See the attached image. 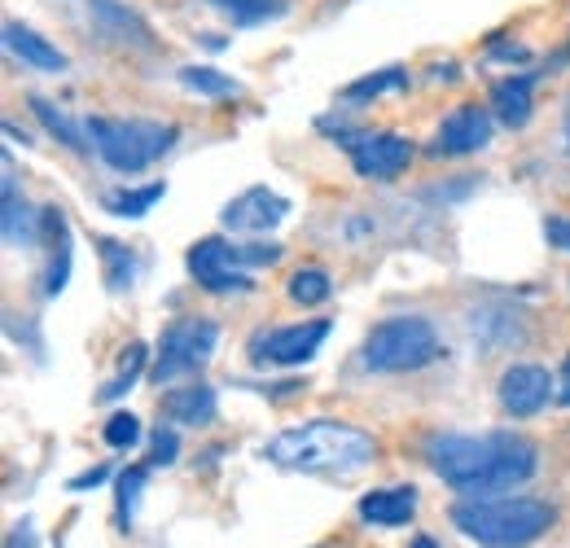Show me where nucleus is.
I'll list each match as a JSON object with an SVG mask.
<instances>
[{"label": "nucleus", "instance_id": "f257e3e1", "mask_svg": "<svg viewBox=\"0 0 570 548\" xmlns=\"http://www.w3.org/2000/svg\"><path fill=\"white\" fill-rule=\"evenodd\" d=\"M426 466L461 496H497L535 479L540 448L518 430L488 434H430Z\"/></svg>", "mask_w": 570, "mask_h": 548}, {"label": "nucleus", "instance_id": "f03ea898", "mask_svg": "<svg viewBox=\"0 0 570 548\" xmlns=\"http://www.w3.org/2000/svg\"><path fill=\"white\" fill-rule=\"evenodd\" d=\"M373 457H377V439L334 417H312L264 443V461L294 474H356L373 466Z\"/></svg>", "mask_w": 570, "mask_h": 548}, {"label": "nucleus", "instance_id": "7ed1b4c3", "mask_svg": "<svg viewBox=\"0 0 570 548\" xmlns=\"http://www.w3.org/2000/svg\"><path fill=\"white\" fill-rule=\"evenodd\" d=\"M448 518L465 540L483 548H531L558 522L549 500L504 496V491H497V496H461Z\"/></svg>", "mask_w": 570, "mask_h": 548}, {"label": "nucleus", "instance_id": "20e7f679", "mask_svg": "<svg viewBox=\"0 0 570 548\" xmlns=\"http://www.w3.org/2000/svg\"><path fill=\"white\" fill-rule=\"evenodd\" d=\"M88 140H92L97 158L110 172L137 176L145 167H154L163 154L176 149L180 128L176 124H158V119H106V115H92L88 119Z\"/></svg>", "mask_w": 570, "mask_h": 548}, {"label": "nucleus", "instance_id": "39448f33", "mask_svg": "<svg viewBox=\"0 0 570 548\" xmlns=\"http://www.w3.org/2000/svg\"><path fill=\"white\" fill-rule=\"evenodd\" d=\"M434 360H443V339L426 316H386L360 346V364L368 373H417Z\"/></svg>", "mask_w": 570, "mask_h": 548}, {"label": "nucleus", "instance_id": "423d86ee", "mask_svg": "<svg viewBox=\"0 0 570 548\" xmlns=\"http://www.w3.org/2000/svg\"><path fill=\"white\" fill-rule=\"evenodd\" d=\"M215 346H219V325L203 321V316H180L158 334V351L149 364V378L158 386H171L176 378L203 373L212 364Z\"/></svg>", "mask_w": 570, "mask_h": 548}, {"label": "nucleus", "instance_id": "0eeeda50", "mask_svg": "<svg viewBox=\"0 0 570 548\" xmlns=\"http://www.w3.org/2000/svg\"><path fill=\"white\" fill-rule=\"evenodd\" d=\"M185 264H189V276H194L207 294H250V290H255L250 268H242V264L233 260V242H224V237H203V242H194L189 255H185Z\"/></svg>", "mask_w": 570, "mask_h": 548}, {"label": "nucleus", "instance_id": "6e6552de", "mask_svg": "<svg viewBox=\"0 0 570 548\" xmlns=\"http://www.w3.org/2000/svg\"><path fill=\"white\" fill-rule=\"evenodd\" d=\"M492 128H497V119H492L488 106H456L452 115H443L430 154H434V158H443V154H448V158L479 154V149L492 145Z\"/></svg>", "mask_w": 570, "mask_h": 548}, {"label": "nucleus", "instance_id": "1a4fd4ad", "mask_svg": "<svg viewBox=\"0 0 570 548\" xmlns=\"http://www.w3.org/2000/svg\"><path fill=\"white\" fill-rule=\"evenodd\" d=\"M497 395H500V409L509 412V417L527 421V417L544 412V404L558 395V382L549 378L544 364H509V369L500 373Z\"/></svg>", "mask_w": 570, "mask_h": 548}, {"label": "nucleus", "instance_id": "9d476101", "mask_svg": "<svg viewBox=\"0 0 570 548\" xmlns=\"http://www.w3.org/2000/svg\"><path fill=\"white\" fill-rule=\"evenodd\" d=\"M413 163V140L400 137V133H364V137L352 145V167H356L360 180H395L404 176Z\"/></svg>", "mask_w": 570, "mask_h": 548}, {"label": "nucleus", "instance_id": "9b49d317", "mask_svg": "<svg viewBox=\"0 0 570 548\" xmlns=\"http://www.w3.org/2000/svg\"><path fill=\"white\" fill-rule=\"evenodd\" d=\"M330 321H298V325H285V330H273L264 339H255V360L259 364H282V369H294V364H307L316 360V351L330 339Z\"/></svg>", "mask_w": 570, "mask_h": 548}, {"label": "nucleus", "instance_id": "f8f14e48", "mask_svg": "<svg viewBox=\"0 0 570 548\" xmlns=\"http://www.w3.org/2000/svg\"><path fill=\"white\" fill-rule=\"evenodd\" d=\"M289 219V198L273 194L268 185H250L219 211V224L228 233H273Z\"/></svg>", "mask_w": 570, "mask_h": 548}, {"label": "nucleus", "instance_id": "ddd939ff", "mask_svg": "<svg viewBox=\"0 0 570 548\" xmlns=\"http://www.w3.org/2000/svg\"><path fill=\"white\" fill-rule=\"evenodd\" d=\"M40 246L49 251V264H45V299H58L71 281L75 264V237H71V219L62 206H45V224H40Z\"/></svg>", "mask_w": 570, "mask_h": 548}, {"label": "nucleus", "instance_id": "4468645a", "mask_svg": "<svg viewBox=\"0 0 570 548\" xmlns=\"http://www.w3.org/2000/svg\"><path fill=\"white\" fill-rule=\"evenodd\" d=\"M40 224H45V206L27 203V194L18 189L9 163H4V203H0V233H4V246L9 251H31L40 246Z\"/></svg>", "mask_w": 570, "mask_h": 548}, {"label": "nucleus", "instance_id": "2eb2a0df", "mask_svg": "<svg viewBox=\"0 0 570 548\" xmlns=\"http://www.w3.org/2000/svg\"><path fill=\"white\" fill-rule=\"evenodd\" d=\"M158 412L167 421H176V425H212L215 417H219V395H215V386H207V382L171 386V391H163Z\"/></svg>", "mask_w": 570, "mask_h": 548}, {"label": "nucleus", "instance_id": "dca6fc26", "mask_svg": "<svg viewBox=\"0 0 570 548\" xmlns=\"http://www.w3.org/2000/svg\"><path fill=\"white\" fill-rule=\"evenodd\" d=\"M4 49H9L22 67L45 70V75H62V70L71 67L67 53H62L53 40H45L40 31H31V27H22V22H4Z\"/></svg>", "mask_w": 570, "mask_h": 548}, {"label": "nucleus", "instance_id": "f3484780", "mask_svg": "<svg viewBox=\"0 0 570 548\" xmlns=\"http://www.w3.org/2000/svg\"><path fill=\"white\" fill-rule=\"evenodd\" d=\"M356 513L368 527H404L417 513V487H373L360 496Z\"/></svg>", "mask_w": 570, "mask_h": 548}, {"label": "nucleus", "instance_id": "a211bd4d", "mask_svg": "<svg viewBox=\"0 0 570 548\" xmlns=\"http://www.w3.org/2000/svg\"><path fill=\"white\" fill-rule=\"evenodd\" d=\"M88 9H92V18L101 22V31H106L110 40L132 45V49H154V45H158L154 31H149V22H145L137 9H128V4H119V0H88Z\"/></svg>", "mask_w": 570, "mask_h": 548}, {"label": "nucleus", "instance_id": "6ab92c4d", "mask_svg": "<svg viewBox=\"0 0 570 548\" xmlns=\"http://www.w3.org/2000/svg\"><path fill=\"white\" fill-rule=\"evenodd\" d=\"M535 75H509L492 84V115H497L504 128H527L531 124V110H535Z\"/></svg>", "mask_w": 570, "mask_h": 548}, {"label": "nucleus", "instance_id": "aec40b11", "mask_svg": "<svg viewBox=\"0 0 570 548\" xmlns=\"http://www.w3.org/2000/svg\"><path fill=\"white\" fill-rule=\"evenodd\" d=\"M97 255H101V281L110 294H128L137 285V255L128 242L119 237H97Z\"/></svg>", "mask_w": 570, "mask_h": 548}, {"label": "nucleus", "instance_id": "412c9836", "mask_svg": "<svg viewBox=\"0 0 570 548\" xmlns=\"http://www.w3.org/2000/svg\"><path fill=\"white\" fill-rule=\"evenodd\" d=\"M400 88H409V70L386 67V70L364 75V79H352V84L343 88V101H347V106H368V101H377L382 92H400Z\"/></svg>", "mask_w": 570, "mask_h": 548}, {"label": "nucleus", "instance_id": "4be33fe9", "mask_svg": "<svg viewBox=\"0 0 570 548\" xmlns=\"http://www.w3.org/2000/svg\"><path fill=\"white\" fill-rule=\"evenodd\" d=\"M145 360H149V346L145 343L124 346V355H119V373L97 391V404H115V400H124V395L137 386V378L145 373Z\"/></svg>", "mask_w": 570, "mask_h": 548}, {"label": "nucleus", "instance_id": "5701e85b", "mask_svg": "<svg viewBox=\"0 0 570 548\" xmlns=\"http://www.w3.org/2000/svg\"><path fill=\"white\" fill-rule=\"evenodd\" d=\"M163 198H167V185L154 180V185H141V189H115V194H106L101 206H106L110 215H119V219H141V215H149Z\"/></svg>", "mask_w": 570, "mask_h": 548}, {"label": "nucleus", "instance_id": "b1692460", "mask_svg": "<svg viewBox=\"0 0 570 548\" xmlns=\"http://www.w3.org/2000/svg\"><path fill=\"white\" fill-rule=\"evenodd\" d=\"M31 110H36V119L45 124V133L62 140V145H67L71 154H88V149H92V145L83 140V133H79L71 119H67V110H58V106H53L49 97H31Z\"/></svg>", "mask_w": 570, "mask_h": 548}, {"label": "nucleus", "instance_id": "393cba45", "mask_svg": "<svg viewBox=\"0 0 570 548\" xmlns=\"http://www.w3.org/2000/svg\"><path fill=\"white\" fill-rule=\"evenodd\" d=\"M149 470H154V466H128V470L115 479V513H119V527H124V531H128L132 518H137V505H141V496H145Z\"/></svg>", "mask_w": 570, "mask_h": 548}, {"label": "nucleus", "instance_id": "a878e982", "mask_svg": "<svg viewBox=\"0 0 570 548\" xmlns=\"http://www.w3.org/2000/svg\"><path fill=\"white\" fill-rule=\"evenodd\" d=\"M180 88L185 92H198V97H212V101L242 92V84L233 75H224V70L215 67H180Z\"/></svg>", "mask_w": 570, "mask_h": 548}, {"label": "nucleus", "instance_id": "bb28decb", "mask_svg": "<svg viewBox=\"0 0 570 548\" xmlns=\"http://www.w3.org/2000/svg\"><path fill=\"white\" fill-rule=\"evenodd\" d=\"M215 9L224 13V18H233L237 27H259V22H273V18H282L285 0H212Z\"/></svg>", "mask_w": 570, "mask_h": 548}, {"label": "nucleus", "instance_id": "cd10ccee", "mask_svg": "<svg viewBox=\"0 0 570 548\" xmlns=\"http://www.w3.org/2000/svg\"><path fill=\"white\" fill-rule=\"evenodd\" d=\"M285 294H289L298 307H321V303L334 294V281H330L325 268H298V273L289 276Z\"/></svg>", "mask_w": 570, "mask_h": 548}, {"label": "nucleus", "instance_id": "c85d7f7f", "mask_svg": "<svg viewBox=\"0 0 570 548\" xmlns=\"http://www.w3.org/2000/svg\"><path fill=\"white\" fill-rule=\"evenodd\" d=\"M101 439H106L115 452L137 448V443H141V417H132V412H110L106 425H101Z\"/></svg>", "mask_w": 570, "mask_h": 548}, {"label": "nucleus", "instance_id": "c756f323", "mask_svg": "<svg viewBox=\"0 0 570 548\" xmlns=\"http://www.w3.org/2000/svg\"><path fill=\"white\" fill-rule=\"evenodd\" d=\"M282 255H285L282 242H237L233 246V260L242 268H273V264H282Z\"/></svg>", "mask_w": 570, "mask_h": 548}, {"label": "nucleus", "instance_id": "7c9ffc66", "mask_svg": "<svg viewBox=\"0 0 570 548\" xmlns=\"http://www.w3.org/2000/svg\"><path fill=\"white\" fill-rule=\"evenodd\" d=\"M180 461V434L171 430V425H158L154 434H149V466L154 470H167V466H176Z\"/></svg>", "mask_w": 570, "mask_h": 548}, {"label": "nucleus", "instance_id": "2f4dec72", "mask_svg": "<svg viewBox=\"0 0 570 548\" xmlns=\"http://www.w3.org/2000/svg\"><path fill=\"white\" fill-rule=\"evenodd\" d=\"M544 237H549V246H558V251H567V255H570V219H567V215L544 219Z\"/></svg>", "mask_w": 570, "mask_h": 548}, {"label": "nucleus", "instance_id": "473e14b6", "mask_svg": "<svg viewBox=\"0 0 570 548\" xmlns=\"http://www.w3.org/2000/svg\"><path fill=\"white\" fill-rule=\"evenodd\" d=\"M488 58H492V62H531V49H527V45H504V40H492Z\"/></svg>", "mask_w": 570, "mask_h": 548}, {"label": "nucleus", "instance_id": "72a5a7b5", "mask_svg": "<svg viewBox=\"0 0 570 548\" xmlns=\"http://www.w3.org/2000/svg\"><path fill=\"white\" fill-rule=\"evenodd\" d=\"M106 479H110V470H106V466H92V470L75 474V479L67 482V491H75V496H79V491H88V487H101Z\"/></svg>", "mask_w": 570, "mask_h": 548}, {"label": "nucleus", "instance_id": "f704fd0d", "mask_svg": "<svg viewBox=\"0 0 570 548\" xmlns=\"http://www.w3.org/2000/svg\"><path fill=\"white\" fill-rule=\"evenodd\" d=\"M4 548H40V536H36V527H31V522H18V527L9 531Z\"/></svg>", "mask_w": 570, "mask_h": 548}, {"label": "nucleus", "instance_id": "c9c22d12", "mask_svg": "<svg viewBox=\"0 0 570 548\" xmlns=\"http://www.w3.org/2000/svg\"><path fill=\"white\" fill-rule=\"evenodd\" d=\"M553 400L570 409V355L562 360V369H558V395H553Z\"/></svg>", "mask_w": 570, "mask_h": 548}, {"label": "nucleus", "instance_id": "e433bc0d", "mask_svg": "<svg viewBox=\"0 0 570 548\" xmlns=\"http://www.w3.org/2000/svg\"><path fill=\"white\" fill-rule=\"evenodd\" d=\"M562 140H567V154H570V101H567V115H562Z\"/></svg>", "mask_w": 570, "mask_h": 548}, {"label": "nucleus", "instance_id": "4c0bfd02", "mask_svg": "<svg viewBox=\"0 0 570 548\" xmlns=\"http://www.w3.org/2000/svg\"><path fill=\"white\" fill-rule=\"evenodd\" d=\"M413 548H439V545H434L430 536H417V540H413Z\"/></svg>", "mask_w": 570, "mask_h": 548}]
</instances>
